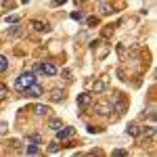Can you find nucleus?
I'll use <instances>...</instances> for the list:
<instances>
[{
	"instance_id": "obj_1",
	"label": "nucleus",
	"mask_w": 157,
	"mask_h": 157,
	"mask_svg": "<svg viewBox=\"0 0 157 157\" xmlns=\"http://www.w3.org/2000/svg\"><path fill=\"white\" fill-rule=\"evenodd\" d=\"M34 82H36V75H34V71H23L19 78H17L15 86H17L19 90H23V88H27V86H32Z\"/></svg>"
},
{
	"instance_id": "obj_2",
	"label": "nucleus",
	"mask_w": 157,
	"mask_h": 157,
	"mask_svg": "<svg viewBox=\"0 0 157 157\" xmlns=\"http://www.w3.org/2000/svg\"><path fill=\"white\" fill-rule=\"evenodd\" d=\"M23 94L29 98H38L40 94H44V88L38 84V82H34L32 86H27V88H23Z\"/></svg>"
},
{
	"instance_id": "obj_3",
	"label": "nucleus",
	"mask_w": 157,
	"mask_h": 157,
	"mask_svg": "<svg viewBox=\"0 0 157 157\" xmlns=\"http://www.w3.org/2000/svg\"><path fill=\"white\" fill-rule=\"evenodd\" d=\"M73 136H75V128H63V126H61L59 130H57V140H59V143L69 140V138H73Z\"/></svg>"
},
{
	"instance_id": "obj_4",
	"label": "nucleus",
	"mask_w": 157,
	"mask_h": 157,
	"mask_svg": "<svg viewBox=\"0 0 157 157\" xmlns=\"http://www.w3.org/2000/svg\"><path fill=\"white\" fill-rule=\"evenodd\" d=\"M97 9H98V13H101L103 17H109V15L113 13V6H111L109 0H97Z\"/></svg>"
},
{
	"instance_id": "obj_5",
	"label": "nucleus",
	"mask_w": 157,
	"mask_h": 157,
	"mask_svg": "<svg viewBox=\"0 0 157 157\" xmlns=\"http://www.w3.org/2000/svg\"><path fill=\"white\" fill-rule=\"evenodd\" d=\"M111 111H113L111 103H101V105H97V107H94V113H97V115H101V117L111 115Z\"/></svg>"
},
{
	"instance_id": "obj_6",
	"label": "nucleus",
	"mask_w": 157,
	"mask_h": 157,
	"mask_svg": "<svg viewBox=\"0 0 157 157\" xmlns=\"http://www.w3.org/2000/svg\"><path fill=\"white\" fill-rule=\"evenodd\" d=\"M29 25H32L36 32H50V25L46 23V21H40V19H34Z\"/></svg>"
},
{
	"instance_id": "obj_7",
	"label": "nucleus",
	"mask_w": 157,
	"mask_h": 157,
	"mask_svg": "<svg viewBox=\"0 0 157 157\" xmlns=\"http://www.w3.org/2000/svg\"><path fill=\"white\" fill-rule=\"evenodd\" d=\"M42 73H46V75H57L59 73V69H57V65L55 63H42Z\"/></svg>"
},
{
	"instance_id": "obj_8",
	"label": "nucleus",
	"mask_w": 157,
	"mask_h": 157,
	"mask_svg": "<svg viewBox=\"0 0 157 157\" xmlns=\"http://www.w3.org/2000/svg\"><path fill=\"white\" fill-rule=\"evenodd\" d=\"M48 97H50V101H55V103H59V101H65V90H61V88H52Z\"/></svg>"
},
{
	"instance_id": "obj_9",
	"label": "nucleus",
	"mask_w": 157,
	"mask_h": 157,
	"mask_svg": "<svg viewBox=\"0 0 157 157\" xmlns=\"http://www.w3.org/2000/svg\"><path fill=\"white\" fill-rule=\"evenodd\" d=\"M92 103V94H88V92H84V94H78V107H88Z\"/></svg>"
},
{
	"instance_id": "obj_10",
	"label": "nucleus",
	"mask_w": 157,
	"mask_h": 157,
	"mask_svg": "<svg viewBox=\"0 0 157 157\" xmlns=\"http://www.w3.org/2000/svg\"><path fill=\"white\" fill-rule=\"evenodd\" d=\"M126 132L130 134V136H134V138H138V136H140V126H138V124H128V128H126Z\"/></svg>"
},
{
	"instance_id": "obj_11",
	"label": "nucleus",
	"mask_w": 157,
	"mask_h": 157,
	"mask_svg": "<svg viewBox=\"0 0 157 157\" xmlns=\"http://www.w3.org/2000/svg\"><path fill=\"white\" fill-rule=\"evenodd\" d=\"M23 153H27V155H40V147H38L36 143H29V140H27V147H25Z\"/></svg>"
},
{
	"instance_id": "obj_12",
	"label": "nucleus",
	"mask_w": 157,
	"mask_h": 157,
	"mask_svg": "<svg viewBox=\"0 0 157 157\" xmlns=\"http://www.w3.org/2000/svg\"><path fill=\"white\" fill-rule=\"evenodd\" d=\"M34 113H36L38 117L48 115V113H50V107H46V105H34Z\"/></svg>"
},
{
	"instance_id": "obj_13",
	"label": "nucleus",
	"mask_w": 157,
	"mask_h": 157,
	"mask_svg": "<svg viewBox=\"0 0 157 157\" xmlns=\"http://www.w3.org/2000/svg\"><path fill=\"white\" fill-rule=\"evenodd\" d=\"M105 88H107V82H105V80H97V82H94V86H92L94 94H101V92H105Z\"/></svg>"
},
{
	"instance_id": "obj_14",
	"label": "nucleus",
	"mask_w": 157,
	"mask_h": 157,
	"mask_svg": "<svg viewBox=\"0 0 157 157\" xmlns=\"http://www.w3.org/2000/svg\"><path fill=\"white\" fill-rule=\"evenodd\" d=\"M140 134H143L145 138H153V136H155V126L151 124V126H145V128H140Z\"/></svg>"
},
{
	"instance_id": "obj_15",
	"label": "nucleus",
	"mask_w": 157,
	"mask_h": 157,
	"mask_svg": "<svg viewBox=\"0 0 157 157\" xmlns=\"http://www.w3.org/2000/svg\"><path fill=\"white\" fill-rule=\"evenodd\" d=\"M61 126H63V121H61V117H52V120L48 121V128L52 130V132H57Z\"/></svg>"
},
{
	"instance_id": "obj_16",
	"label": "nucleus",
	"mask_w": 157,
	"mask_h": 157,
	"mask_svg": "<svg viewBox=\"0 0 157 157\" xmlns=\"http://www.w3.org/2000/svg\"><path fill=\"white\" fill-rule=\"evenodd\" d=\"M6 67H9V59H6L4 55H0V73L6 71Z\"/></svg>"
},
{
	"instance_id": "obj_17",
	"label": "nucleus",
	"mask_w": 157,
	"mask_h": 157,
	"mask_svg": "<svg viewBox=\"0 0 157 157\" xmlns=\"http://www.w3.org/2000/svg\"><path fill=\"white\" fill-rule=\"evenodd\" d=\"M59 151V140H52L48 145V153H57Z\"/></svg>"
},
{
	"instance_id": "obj_18",
	"label": "nucleus",
	"mask_w": 157,
	"mask_h": 157,
	"mask_svg": "<svg viewBox=\"0 0 157 157\" xmlns=\"http://www.w3.org/2000/svg\"><path fill=\"white\" fill-rule=\"evenodd\" d=\"M86 23L90 25V27H97V25H98V17H88V19H86Z\"/></svg>"
},
{
	"instance_id": "obj_19",
	"label": "nucleus",
	"mask_w": 157,
	"mask_h": 157,
	"mask_svg": "<svg viewBox=\"0 0 157 157\" xmlns=\"http://www.w3.org/2000/svg\"><path fill=\"white\" fill-rule=\"evenodd\" d=\"M6 23H19V15H6Z\"/></svg>"
},
{
	"instance_id": "obj_20",
	"label": "nucleus",
	"mask_w": 157,
	"mask_h": 157,
	"mask_svg": "<svg viewBox=\"0 0 157 157\" xmlns=\"http://www.w3.org/2000/svg\"><path fill=\"white\" fill-rule=\"evenodd\" d=\"M71 19H75V21H82V19H84V15H82L80 11H73V13H71Z\"/></svg>"
},
{
	"instance_id": "obj_21",
	"label": "nucleus",
	"mask_w": 157,
	"mask_h": 157,
	"mask_svg": "<svg viewBox=\"0 0 157 157\" xmlns=\"http://www.w3.org/2000/svg\"><path fill=\"white\" fill-rule=\"evenodd\" d=\"M147 115H149V120H151V121H155V117H157L155 107H151V109H149V111H147Z\"/></svg>"
},
{
	"instance_id": "obj_22",
	"label": "nucleus",
	"mask_w": 157,
	"mask_h": 157,
	"mask_svg": "<svg viewBox=\"0 0 157 157\" xmlns=\"http://www.w3.org/2000/svg\"><path fill=\"white\" fill-rule=\"evenodd\" d=\"M27 140H29V143H36V145H40V143H42V138H40L38 134H34V136H29Z\"/></svg>"
},
{
	"instance_id": "obj_23",
	"label": "nucleus",
	"mask_w": 157,
	"mask_h": 157,
	"mask_svg": "<svg viewBox=\"0 0 157 157\" xmlns=\"http://www.w3.org/2000/svg\"><path fill=\"white\" fill-rule=\"evenodd\" d=\"M113 155H117V157H124V155H128L124 149H117V151H113Z\"/></svg>"
},
{
	"instance_id": "obj_24",
	"label": "nucleus",
	"mask_w": 157,
	"mask_h": 157,
	"mask_svg": "<svg viewBox=\"0 0 157 157\" xmlns=\"http://www.w3.org/2000/svg\"><path fill=\"white\" fill-rule=\"evenodd\" d=\"M88 132H90V134H98L101 130H98V128H94V126H88Z\"/></svg>"
},
{
	"instance_id": "obj_25",
	"label": "nucleus",
	"mask_w": 157,
	"mask_h": 157,
	"mask_svg": "<svg viewBox=\"0 0 157 157\" xmlns=\"http://www.w3.org/2000/svg\"><path fill=\"white\" fill-rule=\"evenodd\" d=\"M0 134H6V124L4 121H0Z\"/></svg>"
},
{
	"instance_id": "obj_26",
	"label": "nucleus",
	"mask_w": 157,
	"mask_h": 157,
	"mask_svg": "<svg viewBox=\"0 0 157 157\" xmlns=\"http://www.w3.org/2000/svg\"><path fill=\"white\" fill-rule=\"evenodd\" d=\"M6 97V88H0V98H4Z\"/></svg>"
},
{
	"instance_id": "obj_27",
	"label": "nucleus",
	"mask_w": 157,
	"mask_h": 157,
	"mask_svg": "<svg viewBox=\"0 0 157 157\" xmlns=\"http://www.w3.org/2000/svg\"><path fill=\"white\" fill-rule=\"evenodd\" d=\"M67 0H52V4H65Z\"/></svg>"
}]
</instances>
